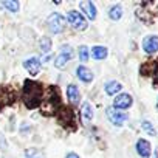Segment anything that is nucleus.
Wrapping results in <instances>:
<instances>
[{
	"mask_svg": "<svg viewBox=\"0 0 158 158\" xmlns=\"http://www.w3.org/2000/svg\"><path fill=\"white\" fill-rule=\"evenodd\" d=\"M81 10L87 14V17L89 19H96V8H95V5L92 3V2H82L81 3Z\"/></svg>",
	"mask_w": 158,
	"mask_h": 158,
	"instance_id": "4468645a",
	"label": "nucleus"
},
{
	"mask_svg": "<svg viewBox=\"0 0 158 158\" xmlns=\"http://www.w3.org/2000/svg\"><path fill=\"white\" fill-rule=\"evenodd\" d=\"M132 106V96L127 95V93H123V95H118L116 99H115V109H129Z\"/></svg>",
	"mask_w": 158,
	"mask_h": 158,
	"instance_id": "6e6552de",
	"label": "nucleus"
},
{
	"mask_svg": "<svg viewBox=\"0 0 158 158\" xmlns=\"http://www.w3.org/2000/svg\"><path fill=\"white\" fill-rule=\"evenodd\" d=\"M67 20H68V25L77 31H84L87 30V22L84 19V16L81 13H77V11H70L68 16H67Z\"/></svg>",
	"mask_w": 158,
	"mask_h": 158,
	"instance_id": "7ed1b4c3",
	"label": "nucleus"
},
{
	"mask_svg": "<svg viewBox=\"0 0 158 158\" xmlns=\"http://www.w3.org/2000/svg\"><path fill=\"white\" fill-rule=\"evenodd\" d=\"M40 65H42V62H40V59L39 57H30V59H27L25 62H23V67L31 73V74H37L39 71H40Z\"/></svg>",
	"mask_w": 158,
	"mask_h": 158,
	"instance_id": "423d86ee",
	"label": "nucleus"
},
{
	"mask_svg": "<svg viewBox=\"0 0 158 158\" xmlns=\"http://www.w3.org/2000/svg\"><path fill=\"white\" fill-rule=\"evenodd\" d=\"M143 48H144L146 53L158 51V36H147L143 42Z\"/></svg>",
	"mask_w": 158,
	"mask_h": 158,
	"instance_id": "0eeeda50",
	"label": "nucleus"
},
{
	"mask_svg": "<svg viewBox=\"0 0 158 158\" xmlns=\"http://www.w3.org/2000/svg\"><path fill=\"white\" fill-rule=\"evenodd\" d=\"M79 59H81V62L89 60V48L87 47H79Z\"/></svg>",
	"mask_w": 158,
	"mask_h": 158,
	"instance_id": "5701e85b",
	"label": "nucleus"
},
{
	"mask_svg": "<svg viewBox=\"0 0 158 158\" xmlns=\"http://www.w3.org/2000/svg\"><path fill=\"white\" fill-rule=\"evenodd\" d=\"M57 106H59V102H57V98L56 96L54 98H47V101L42 106V110L45 113H54L57 110Z\"/></svg>",
	"mask_w": 158,
	"mask_h": 158,
	"instance_id": "ddd939ff",
	"label": "nucleus"
},
{
	"mask_svg": "<svg viewBox=\"0 0 158 158\" xmlns=\"http://www.w3.org/2000/svg\"><path fill=\"white\" fill-rule=\"evenodd\" d=\"M25 156H27V158H45L44 153H42L39 149H28V150L25 152Z\"/></svg>",
	"mask_w": 158,
	"mask_h": 158,
	"instance_id": "412c9836",
	"label": "nucleus"
},
{
	"mask_svg": "<svg viewBox=\"0 0 158 158\" xmlns=\"http://www.w3.org/2000/svg\"><path fill=\"white\" fill-rule=\"evenodd\" d=\"M40 48H42L44 53H50V50H51V40L48 37H42L40 39Z\"/></svg>",
	"mask_w": 158,
	"mask_h": 158,
	"instance_id": "4be33fe9",
	"label": "nucleus"
},
{
	"mask_svg": "<svg viewBox=\"0 0 158 158\" xmlns=\"http://www.w3.org/2000/svg\"><path fill=\"white\" fill-rule=\"evenodd\" d=\"M136 150H138V153L141 155V156H149L150 155V152H152V149H150V143L149 141H146V139H138V143H136Z\"/></svg>",
	"mask_w": 158,
	"mask_h": 158,
	"instance_id": "f8f14e48",
	"label": "nucleus"
},
{
	"mask_svg": "<svg viewBox=\"0 0 158 158\" xmlns=\"http://www.w3.org/2000/svg\"><path fill=\"white\" fill-rule=\"evenodd\" d=\"M67 96H68V99H70V102H71L73 106H76V104L79 102V99H81V95H79V90H77V87H76L74 84H70V85L67 87Z\"/></svg>",
	"mask_w": 158,
	"mask_h": 158,
	"instance_id": "9d476101",
	"label": "nucleus"
},
{
	"mask_svg": "<svg viewBox=\"0 0 158 158\" xmlns=\"http://www.w3.org/2000/svg\"><path fill=\"white\" fill-rule=\"evenodd\" d=\"M67 158H79V155H77V153H74V152H70V153L67 155Z\"/></svg>",
	"mask_w": 158,
	"mask_h": 158,
	"instance_id": "393cba45",
	"label": "nucleus"
},
{
	"mask_svg": "<svg viewBox=\"0 0 158 158\" xmlns=\"http://www.w3.org/2000/svg\"><path fill=\"white\" fill-rule=\"evenodd\" d=\"M81 116H82V121L84 123H90L92 118H93V109L89 102H84L82 107H81Z\"/></svg>",
	"mask_w": 158,
	"mask_h": 158,
	"instance_id": "2eb2a0df",
	"label": "nucleus"
},
{
	"mask_svg": "<svg viewBox=\"0 0 158 158\" xmlns=\"http://www.w3.org/2000/svg\"><path fill=\"white\" fill-rule=\"evenodd\" d=\"M152 158H158V153H156V152H153V156H152Z\"/></svg>",
	"mask_w": 158,
	"mask_h": 158,
	"instance_id": "a878e982",
	"label": "nucleus"
},
{
	"mask_svg": "<svg viewBox=\"0 0 158 158\" xmlns=\"http://www.w3.org/2000/svg\"><path fill=\"white\" fill-rule=\"evenodd\" d=\"M0 106H2V99H0Z\"/></svg>",
	"mask_w": 158,
	"mask_h": 158,
	"instance_id": "bb28decb",
	"label": "nucleus"
},
{
	"mask_svg": "<svg viewBox=\"0 0 158 158\" xmlns=\"http://www.w3.org/2000/svg\"><path fill=\"white\" fill-rule=\"evenodd\" d=\"M109 16H110V19H112V20H119V19H121V16H123V8H121L119 5L112 6V8H110V11H109Z\"/></svg>",
	"mask_w": 158,
	"mask_h": 158,
	"instance_id": "a211bd4d",
	"label": "nucleus"
},
{
	"mask_svg": "<svg viewBox=\"0 0 158 158\" xmlns=\"http://www.w3.org/2000/svg\"><path fill=\"white\" fill-rule=\"evenodd\" d=\"M92 56L95 57V59H106L107 57V48L106 47H93L92 48Z\"/></svg>",
	"mask_w": 158,
	"mask_h": 158,
	"instance_id": "dca6fc26",
	"label": "nucleus"
},
{
	"mask_svg": "<svg viewBox=\"0 0 158 158\" xmlns=\"http://www.w3.org/2000/svg\"><path fill=\"white\" fill-rule=\"evenodd\" d=\"M71 57H73V48H71L70 45H62V47H60V54L56 57L54 65H56L57 68H64Z\"/></svg>",
	"mask_w": 158,
	"mask_h": 158,
	"instance_id": "20e7f679",
	"label": "nucleus"
},
{
	"mask_svg": "<svg viewBox=\"0 0 158 158\" xmlns=\"http://www.w3.org/2000/svg\"><path fill=\"white\" fill-rule=\"evenodd\" d=\"M48 30L53 34H59L65 30V17L59 13H53L48 17Z\"/></svg>",
	"mask_w": 158,
	"mask_h": 158,
	"instance_id": "f03ea898",
	"label": "nucleus"
},
{
	"mask_svg": "<svg viewBox=\"0 0 158 158\" xmlns=\"http://www.w3.org/2000/svg\"><path fill=\"white\" fill-rule=\"evenodd\" d=\"M107 116H109V119H110L115 126H123V123L127 119V113H126V112H121V110L113 109V107L107 109Z\"/></svg>",
	"mask_w": 158,
	"mask_h": 158,
	"instance_id": "39448f33",
	"label": "nucleus"
},
{
	"mask_svg": "<svg viewBox=\"0 0 158 158\" xmlns=\"http://www.w3.org/2000/svg\"><path fill=\"white\" fill-rule=\"evenodd\" d=\"M141 127H143V129H144V130H146L149 135L155 136V129L152 127V124H150L149 121H143V123H141Z\"/></svg>",
	"mask_w": 158,
	"mask_h": 158,
	"instance_id": "b1692460",
	"label": "nucleus"
},
{
	"mask_svg": "<svg viewBox=\"0 0 158 158\" xmlns=\"http://www.w3.org/2000/svg\"><path fill=\"white\" fill-rule=\"evenodd\" d=\"M3 6L6 8V10H10L11 13H17L19 11V2H16V0H5L3 2Z\"/></svg>",
	"mask_w": 158,
	"mask_h": 158,
	"instance_id": "6ab92c4d",
	"label": "nucleus"
},
{
	"mask_svg": "<svg viewBox=\"0 0 158 158\" xmlns=\"http://www.w3.org/2000/svg\"><path fill=\"white\" fill-rule=\"evenodd\" d=\"M155 71V64L153 62H147V64H144L143 67H141V73L144 74V76H149V74H152Z\"/></svg>",
	"mask_w": 158,
	"mask_h": 158,
	"instance_id": "aec40b11",
	"label": "nucleus"
},
{
	"mask_svg": "<svg viewBox=\"0 0 158 158\" xmlns=\"http://www.w3.org/2000/svg\"><path fill=\"white\" fill-rule=\"evenodd\" d=\"M59 121L60 124L64 126H70V124H74V113L70 110V109H64L60 112V116H59Z\"/></svg>",
	"mask_w": 158,
	"mask_h": 158,
	"instance_id": "9b49d317",
	"label": "nucleus"
},
{
	"mask_svg": "<svg viewBox=\"0 0 158 158\" xmlns=\"http://www.w3.org/2000/svg\"><path fill=\"white\" fill-rule=\"evenodd\" d=\"M119 90H121V84L116 82V81H110V82L106 84V93H107V95H115V93H118Z\"/></svg>",
	"mask_w": 158,
	"mask_h": 158,
	"instance_id": "f3484780",
	"label": "nucleus"
},
{
	"mask_svg": "<svg viewBox=\"0 0 158 158\" xmlns=\"http://www.w3.org/2000/svg\"><path fill=\"white\" fill-rule=\"evenodd\" d=\"M23 102L28 109H33L36 107L40 99H42V87L40 84L34 82V81H30V79H27V81L23 82Z\"/></svg>",
	"mask_w": 158,
	"mask_h": 158,
	"instance_id": "f257e3e1",
	"label": "nucleus"
},
{
	"mask_svg": "<svg viewBox=\"0 0 158 158\" xmlns=\"http://www.w3.org/2000/svg\"><path fill=\"white\" fill-rule=\"evenodd\" d=\"M156 109H158V104H156Z\"/></svg>",
	"mask_w": 158,
	"mask_h": 158,
	"instance_id": "cd10ccee",
	"label": "nucleus"
},
{
	"mask_svg": "<svg viewBox=\"0 0 158 158\" xmlns=\"http://www.w3.org/2000/svg\"><path fill=\"white\" fill-rule=\"evenodd\" d=\"M76 73H77V77L81 79L82 82H92L93 81V73L85 65H79L77 70H76Z\"/></svg>",
	"mask_w": 158,
	"mask_h": 158,
	"instance_id": "1a4fd4ad",
	"label": "nucleus"
}]
</instances>
